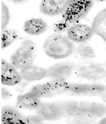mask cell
Listing matches in <instances>:
<instances>
[{
	"instance_id": "1",
	"label": "cell",
	"mask_w": 106,
	"mask_h": 124,
	"mask_svg": "<svg viewBox=\"0 0 106 124\" xmlns=\"http://www.w3.org/2000/svg\"><path fill=\"white\" fill-rule=\"evenodd\" d=\"M66 118L89 115L98 119L106 115V106L103 104L82 101H69L61 103Z\"/></svg>"
},
{
	"instance_id": "2",
	"label": "cell",
	"mask_w": 106,
	"mask_h": 124,
	"mask_svg": "<svg viewBox=\"0 0 106 124\" xmlns=\"http://www.w3.org/2000/svg\"><path fill=\"white\" fill-rule=\"evenodd\" d=\"M43 48L44 52L49 58L61 59L71 55L74 47L67 36L55 33L49 35L45 40Z\"/></svg>"
},
{
	"instance_id": "3",
	"label": "cell",
	"mask_w": 106,
	"mask_h": 124,
	"mask_svg": "<svg viewBox=\"0 0 106 124\" xmlns=\"http://www.w3.org/2000/svg\"><path fill=\"white\" fill-rule=\"evenodd\" d=\"M36 51V43L30 40H25L11 55L9 63L20 70L33 64Z\"/></svg>"
},
{
	"instance_id": "4",
	"label": "cell",
	"mask_w": 106,
	"mask_h": 124,
	"mask_svg": "<svg viewBox=\"0 0 106 124\" xmlns=\"http://www.w3.org/2000/svg\"><path fill=\"white\" fill-rule=\"evenodd\" d=\"M93 4V1L89 0H69L61 14L62 19L74 24L78 23L88 13Z\"/></svg>"
},
{
	"instance_id": "5",
	"label": "cell",
	"mask_w": 106,
	"mask_h": 124,
	"mask_svg": "<svg viewBox=\"0 0 106 124\" xmlns=\"http://www.w3.org/2000/svg\"><path fill=\"white\" fill-rule=\"evenodd\" d=\"M68 83L66 81L51 79L47 82L35 85L30 91L40 98L49 97L64 92Z\"/></svg>"
},
{
	"instance_id": "6",
	"label": "cell",
	"mask_w": 106,
	"mask_h": 124,
	"mask_svg": "<svg viewBox=\"0 0 106 124\" xmlns=\"http://www.w3.org/2000/svg\"><path fill=\"white\" fill-rule=\"evenodd\" d=\"M36 114L44 121L57 120L64 116L61 103H41L36 110Z\"/></svg>"
},
{
	"instance_id": "7",
	"label": "cell",
	"mask_w": 106,
	"mask_h": 124,
	"mask_svg": "<svg viewBox=\"0 0 106 124\" xmlns=\"http://www.w3.org/2000/svg\"><path fill=\"white\" fill-rule=\"evenodd\" d=\"M20 72L9 62L3 58L1 61V82L7 86L17 85L22 80Z\"/></svg>"
},
{
	"instance_id": "8",
	"label": "cell",
	"mask_w": 106,
	"mask_h": 124,
	"mask_svg": "<svg viewBox=\"0 0 106 124\" xmlns=\"http://www.w3.org/2000/svg\"><path fill=\"white\" fill-rule=\"evenodd\" d=\"M105 89L104 86L99 85L68 83L64 92L77 96L96 95L102 93Z\"/></svg>"
},
{
	"instance_id": "9",
	"label": "cell",
	"mask_w": 106,
	"mask_h": 124,
	"mask_svg": "<svg viewBox=\"0 0 106 124\" xmlns=\"http://www.w3.org/2000/svg\"><path fill=\"white\" fill-rule=\"evenodd\" d=\"M67 34V36L71 41L79 43L88 41L95 34L91 26L78 23L72 26Z\"/></svg>"
},
{
	"instance_id": "10",
	"label": "cell",
	"mask_w": 106,
	"mask_h": 124,
	"mask_svg": "<svg viewBox=\"0 0 106 124\" xmlns=\"http://www.w3.org/2000/svg\"><path fill=\"white\" fill-rule=\"evenodd\" d=\"M45 78L52 80L66 81L73 72L74 66L67 63H59L48 67Z\"/></svg>"
},
{
	"instance_id": "11",
	"label": "cell",
	"mask_w": 106,
	"mask_h": 124,
	"mask_svg": "<svg viewBox=\"0 0 106 124\" xmlns=\"http://www.w3.org/2000/svg\"><path fill=\"white\" fill-rule=\"evenodd\" d=\"M69 0H43L39 8L40 12L48 16L62 14L67 8Z\"/></svg>"
},
{
	"instance_id": "12",
	"label": "cell",
	"mask_w": 106,
	"mask_h": 124,
	"mask_svg": "<svg viewBox=\"0 0 106 124\" xmlns=\"http://www.w3.org/2000/svg\"><path fill=\"white\" fill-rule=\"evenodd\" d=\"M0 115L1 124H27L26 116L11 106H3Z\"/></svg>"
},
{
	"instance_id": "13",
	"label": "cell",
	"mask_w": 106,
	"mask_h": 124,
	"mask_svg": "<svg viewBox=\"0 0 106 124\" xmlns=\"http://www.w3.org/2000/svg\"><path fill=\"white\" fill-rule=\"evenodd\" d=\"M40 99L38 96L30 91L17 97L16 107L22 109L36 110L41 103Z\"/></svg>"
},
{
	"instance_id": "14",
	"label": "cell",
	"mask_w": 106,
	"mask_h": 124,
	"mask_svg": "<svg viewBox=\"0 0 106 124\" xmlns=\"http://www.w3.org/2000/svg\"><path fill=\"white\" fill-rule=\"evenodd\" d=\"M23 31L31 36H38L46 31L48 26L46 22L40 18H32L25 21L23 26Z\"/></svg>"
},
{
	"instance_id": "15",
	"label": "cell",
	"mask_w": 106,
	"mask_h": 124,
	"mask_svg": "<svg viewBox=\"0 0 106 124\" xmlns=\"http://www.w3.org/2000/svg\"><path fill=\"white\" fill-rule=\"evenodd\" d=\"M19 72L23 80L33 82L41 80L45 78L46 70L33 64L21 70Z\"/></svg>"
},
{
	"instance_id": "16",
	"label": "cell",
	"mask_w": 106,
	"mask_h": 124,
	"mask_svg": "<svg viewBox=\"0 0 106 124\" xmlns=\"http://www.w3.org/2000/svg\"><path fill=\"white\" fill-rule=\"evenodd\" d=\"M91 27L95 34L106 42V8L97 14L93 20Z\"/></svg>"
},
{
	"instance_id": "17",
	"label": "cell",
	"mask_w": 106,
	"mask_h": 124,
	"mask_svg": "<svg viewBox=\"0 0 106 124\" xmlns=\"http://www.w3.org/2000/svg\"><path fill=\"white\" fill-rule=\"evenodd\" d=\"M18 37L17 31L14 29L7 28L1 31V48L4 49L9 47L16 41Z\"/></svg>"
},
{
	"instance_id": "18",
	"label": "cell",
	"mask_w": 106,
	"mask_h": 124,
	"mask_svg": "<svg viewBox=\"0 0 106 124\" xmlns=\"http://www.w3.org/2000/svg\"><path fill=\"white\" fill-rule=\"evenodd\" d=\"M10 19V14L8 6L3 1H1V31L7 28Z\"/></svg>"
},
{
	"instance_id": "19",
	"label": "cell",
	"mask_w": 106,
	"mask_h": 124,
	"mask_svg": "<svg viewBox=\"0 0 106 124\" xmlns=\"http://www.w3.org/2000/svg\"><path fill=\"white\" fill-rule=\"evenodd\" d=\"M75 24L61 19L54 24L53 30L56 34H61L67 32Z\"/></svg>"
},
{
	"instance_id": "20",
	"label": "cell",
	"mask_w": 106,
	"mask_h": 124,
	"mask_svg": "<svg viewBox=\"0 0 106 124\" xmlns=\"http://www.w3.org/2000/svg\"><path fill=\"white\" fill-rule=\"evenodd\" d=\"M27 124H43L44 120L38 115H30L26 116Z\"/></svg>"
},
{
	"instance_id": "21",
	"label": "cell",
	"mask_w": 106,
	"mask_h": 124,
	"mask_svg": "<svg viewBox=\"0 0 106 124\" xmlns=\"http://www.w3.org/2000/svg\"><path fill=\"white\" fill-rule=\"evenodd\" d=\"M10 93L9 91H8L5 88H2L1 89V97L3 99H7L8 98L10 97Z\"/></svg>"
},
{
	"instance_id": "22",
	"label": "cell",
	"mask_w": 106,
	"mask_h": 124,
	"mask_svg": "<svg viewBox=\"0 0 106 124\" xmlns=\"http://www.w3.org/2000/svg\"><path fill=\"white\" fill-rule=\"evenodd\" d=\"M96 124H106V116L101 118V119L98 121Z\"/></svg>"
},
{
	"instance_id": "23",
	"label": "cell",
	"mask_w": 106,
	"mask_h": 124,
	"mask_svg": "<svg viewBox=\"0 0 106 124\" xmlns=\"http://www.w3.org/2000/svg\"></svg>"
}]
</instances>
